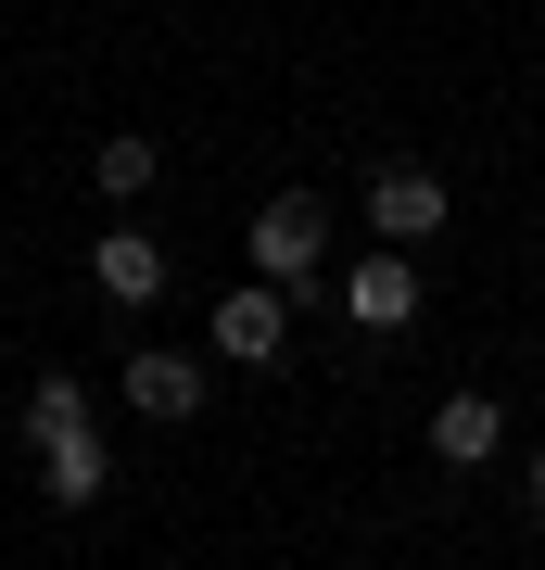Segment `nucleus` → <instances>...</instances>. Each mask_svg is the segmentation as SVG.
I'll return each instance as SVG.
<instances>
[{
  "label": "nucleus",
  "instance_id": "f257e3e1",
  "mask_svg": "<svg viewBox=\"0 0 545 570\" xmlns=\"http://www.w3.org/2000/svg\"><path fill=\"white\" fill-rule=\"evenodd\" d=\"M254 266L280 292H343V279H330V204H318V190H280V204L254 216Z\"/></svg>",
  "mask_w": 545,
  "mask_h": 570
},
{
  "label": "nucleus",
  "instance_id": "f03ea898",
  "mask_svg": "<svg viewBox=\"0 0 545 570\" xmlns=\"http://www.w3.org/2000/svg\"><path fill=\"white\" fill-rule=\"evenodd\" d=\"M280 343H292V292L266 279V266H254L242 292H216V355L228 367H280Z\"/></svg>",
  "mask_w": 545,
  "mask_h": 570
},
{
  "label": "nucleus",
  "instance_id": "7ed1b4c3",
  "mask_svg": "<svg viewBox=\"0 0 545 570\" xmlns=\"http://www.w3.org/2000/svg\"><path fill=\"white\" fill-rule=\"evenodd\" d=\"M343 317L356 330H406V317H419V266H406V242H381V254L343 266Z\"/></svg>",
  "mask_w": 545,
  "mask_h": 570
},
{
  "label": "nucleus",
  "instance_id": "20e7f679",
  "mask_svg": "<svg viewBox=\"0 0 545 570\" xmlns=\"http://www.w3.org/2000/svg\"><path fill=\"white\" fill-rule=\"evenodd\" d=\"M368 228L381 242H431L445 228V178L431 165H368Z\"/></svg>",
  "mask_w": 545,
  "mask_h": 570
},
{
  "label": "nucleus",
  "instance_id": "39448f33",
  "mask_svg": "<svg viewBox=\"0 0 545 570\" xmlns=\"http://www.w3.org/2000/svg\"><path fill=\"white\" fill-rule=\"evenodd\" d=\"M39 494H51V508H101V494H115V444H101L89 419L51 431V444H39Z\"/></svg>",
  "mask_w": 545,
  "mask_h": 570
},
{
  "label": "nucleus",
  "instance_id": "423d86ee",
  "mask_svg": "<svg viewBox=\"0 0 545 570\" xmlns=\"http://www.w3.org/2000/svg\"><path fill=\"white\" fill-rule=\"evenodd\" d=\"M203 393H216L203 355H127V406L140 419H203Z\"/></svg>",
  "mask_w": 545,
  "mask_h": 570
},
{
  "label": "nucleus",
  "instance_id": "0eeeda50",
  "mask_svg": "<svg viewBox=\"0 0 545 570\" xmlns=\"http://www.w3.org/2000/svg\"><path fill=\"white\" fill-rule=\"evenodd\" d=\"M507 444V406H495V393H445V406H431V456H445V469H483Z\"/></svg>",
  "mask_w": 545,
  "mask_h": 570
},
{
  "label": "nucleus",
  "instance_id": "6e6552de",
  "mask_svg": "<svg viewBox=\"0 0 545 570\" xmlns=\"http://www.w3.org/2000/svg\"><path fill=\"white\" fill-rule=\"evenodd\" d=\"M89 279H101V292H115V305H153V292H165V254L140 242V228H115V242H101V254H89Z\"/></svg>",
  "mask_w": 545,
  "mask_h": 570
},
{
  "label": "nucleus",
  "instance_id": "1a4fd4ad",
  "mask_svg": "<svg viewBox=\"0 0 545 570\" xmlns=\"http://www.w3.org/2000/svg\"><path fill=\"white\" fill-rule=\"evenodd\" d=\"M153 178H165V153H153V140H101V153H89V190H115V204H140Z\"/></svg>",
  "mask_w": 545,
  "mask_h": 570
},
{
  "label": "nucleus",
  "instance_id": "9d476101",
  "mask_svg": "<svg viewBox=\"0 0 545 570\" xmlns=\"http://www.w3.org/2000/svg\"><path fill=\"white\" fill-rule=\"evenodd\" d=\"M77 419H89L77 381H39V393H26V444H51V431H77Z\"/></svg>",
  "mask_w": 545,
  "mask_h": 570
},
{
  "label": "nucleus",
  "instance_id": "9b49d317",
  "mask_svg": "<svg viewBox=\"0 0 545 570\" xmlns=\"http://www.w3.org/2000/svg\"><path fill=\"white\" fill-rule=\"evenodd\" d=\"M533 508H545V456H533Z\"/></svg>",
  "mask_w": 545,
  "mask_h": 570
}]
</instances>
